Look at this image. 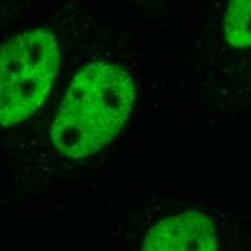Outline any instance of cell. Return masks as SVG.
Instances as JSON below:
<instances>
[{
    "label": "cell",
    "mask_w": 251,
    "mask_h": 251,
    "mask_svg": "<svg viewBox=\"0 0 251 251\" xmlns=\"http://www.w3.org/2000/svg\"><path fill=\"white\" fill-rule=\"evenodd\" d=\"M134 99L126 70L104 61L87 64L71 79L52 123L55 149L71 159L101 151L122 131Z\"/></svg>",
    "instance_id": "obj_1"
},
{
    "label": "cell",
    "mask_w": 251,
    "mask_h": 251,
    "mask_svg": "<svg viewBox=\"0 0 251 251\" xmlns=\"http://www.w3.org/2000/svg\"><path fill=\"white\" fill-rule=\"evenodd\" d=\"M59 64V42L48 27L18 33L0 45V126L19 125L42 105Z\"/></svg>",
    "instance_id": "obj_2"
},
{
    "label": "cell",
    "mask_w": 251,
    "mask_h": 251,
    "mask_svg": "<svg viewBox=\"0 0 251 251\" xmlns=\"http://www.w3.org/2000/svg\"><path fill=\"white\" fill-rule=\"evenodd\" d=\"M139 251H220V231L205 211L168 214L145 234Z\"/></svg>",
    "instance_id": "obj_3"
},
{
    "label": "cell",
    "mask_w": 251,
    "mask_h": 251,
    "mask_svg": "<svg viewBox=\"0 0 251 251\" xmlns=\"http://www.w3.org/2000/svg\"><path fill=\"white\" fill-rule=\"evenodd\" d=\"M224 36L234 48L251 47V0H229L224 18Z\"/></svg>",
    "instance_id": "obj_4"
}]
</instances>
